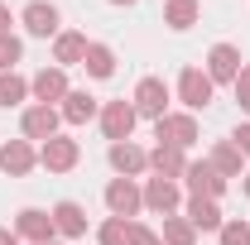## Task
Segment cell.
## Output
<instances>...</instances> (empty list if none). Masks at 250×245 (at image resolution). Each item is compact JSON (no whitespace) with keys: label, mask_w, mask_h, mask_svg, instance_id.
Returning <instances> with one entry per match:
<instances>
[{"label":"cell","mask_w":250,"mask_h":245,"mask_svg":"<svg viewBox=\"0 0 250 245\" xmlns=\"http://www.w3.org/2000/svg\"><path fill=\"white\" fill-rule=\"evenodd\" d=\"M130 106H135V116H145V121H164V116H168V82H164V77H140Z\"/></svg>","instance_id":"6da1fadb"},{"label":"cell","mask_w":250,"mask_h":245,"mask_svg":"<svg viewBox=\"0 0 250 245\" xmlns=\"http://www.w3.org/2000/svg\"><path fill=\"white\" fill-rule=\"evenodd\" d=\"M154 135H159V144L188 149V144H197V116L192 111H168L164 121H154Z\"/></svg>","instance_id":"7a4b0ae2"},{"label":"cell","mask_w":250,"mask_h":245,"mask_svg":"<svg viewBox=\"0 0 250 245\" xmlns=\"http://www.w3.org/2000/svg\"><path fill=\"white\" fill-rule=\"evenodd\" d=\"M140 207H145V192L135 187V178H111V183H106V212H111V216L135 221Z\"/></svg>","instance_id":"3957f363"},{"label":"cell","mask_w":250,"mask_h":245,"mask_svg":"<svg viewBox=\"0 0 250 245\" xmlns=\"http://www.w3.org/2000/svg\"><path fill=\"white\" fill-rule=\"evenodd\" d=\"M212 77H207V67H183L178 72V101H183L188 111H207L212 106Z\"/></svg>","instance_id":"277c9868"},{"label":"cell","mask_w":250,"mask_h":245,"mask_svg":"<svg viewBox=\"0 0 250 245\" xmlns=\"http://www.w3.org/2000/svg\"><path fill=\"white\" fill-rule=\"evenodd\" d=\"M77 159H82V149H77V140H67V135H53V140L39 144V163H43L48 173H72Z\"/></svg>","instance_id":"5b68a950"},{"label":"cell","mask_w":250,"mask_h":245,"mask_svg":"<svg viewBox=\"0 0 250 245\" xmlns=\"http://www.w3.org/2000/svg\"><path fill=\"white\" fill-rule=\"evenodd\" d=\"M183 183H188V192H192V197H221L231 178H221L207 159H197V163H188V168H183Z\"/></svg>","instance_id":"8992f818"},{"label":"cell","mask_w":250,"mask_h":245,"mask_svg":"<svg viewBox=\"0 0 250 245\" xmlns=\"http://www.w3.org/2000/svg\"><path fill=\"white\" fill-rule=\"evenodd\" d=\"M15 236L29 241V245H48L58 231H53V216L43 212V207H24V212L15 216Z\"/></svg>","instance_id":"52a82bcc"},{"label":"cell","mask_w":250,"mask_h":245,"mask_svg":"<svg viewBox=\"0 0 250 245\" xmlns=\"http://www.w3.org/2000/svg\"><path fill=\"white\" fill-rule=\"evenodd\" d=\"M67 92H72V87H67V72H62V67H39L29 77V96L39 106H53V101H62Z\"/></svg>","instance_id":"ba28073f"},{"label":"cell","mask_w":250,"mask_h":245,"mask_svg":"<svg viewBox=\"0 0 250 245\" xmlns=\"http://www.w3.org/2000/svg\"><path fill=\"white\" fill-rule=\"evenodd\" d=\"M135 106L130 101H106L101 106V130H106V140L111 144H121V140H130V130H135Z\"/></svg>","instance_id":"9c48e42d"},{"label":"cell","mask_w":250,"mask_h":245,"mask_svg":"<svg viewBox=\"0 0 250 245\" xmlns=\"http://www.w3.org/2000/svg\"><path fill=\"white\" fill-rule=\"evenodd\" d=\"M20 20H24V29L34 34V39H58V5H48V0H29V5H24V15H20Z\"/></svg>","instance_id":"30bf717a"},{"label":"cell","mask_w":250,"mask_h":245,"mask_svg":"<svg viewBox=\"0 0 250 245\" xmlns=\"http://www.w3.org/2000/svg\"><path fill=\"white\" fill-rule=\"evenodd\" d=\"M58 121H62L58 106H39V101H34L20 125H24V140H29V144H34V140L43 144V140H53V135H58Z\"/></svg>","instance_id":"8fae6325"},{"label":"cell","mask_w":250,"mask_h":245,"mask_svg":"<svg viewBox=\"0 0 250 245\" xmlns=\"http://www.w3.org/2000/svg\"><path fill=\"white\" fill-rule=\"evenodd\" d=\"M140 192H145V207L159 212V216H173V212H178V202H183V192H178L173 178H149Z\"/></svg>","instance_id":"7c38bea8"},{"label":"cell","mask_w":250,"mask_h":245,"mask_svg":"<svg viewBox=\"0 0 250 245\" xmlns=\"http://www.w3.org/2000/svg\"><path fill=\"white\" fill-rule=\"evenodd\" d=\"M207 77H212V87L217 82H236L241 77V48L236 43H217L207 53Z\"/></svg>","instance_id":"4fadbf2b"},{"label":"cell","mask_w":250,"mask_h":245,"mask_svg":"<svg viewBox=\"0 0 250 245\" xmlns=\"http://www.w3.org/2000/svg\"><path fill=\"white\" fill-rule=\"evenodd\" d=\"M106 159H111V168H116L121 178H140V173L149 168V154L140 149V144H130V140L111 144V149H106Z\"/></svg>","instance_id":"5bb4252c"},{"label":"cell","mask_w":250,"mask_h":245,"mask_svg":"<svg viewBox=\"0 0 250 245\" xmlns=\"http://www.w3.org/2000/svg\"><path fill=\"white\" fill-rule=\"evenodd\" d=\"M34 163H39V149H34L29 140H10V144L0 149V168H5L10 178H24Z\"/></svg>","instance_id":"9a60e30c"},{"label":"cell","mask_w":250,"mask_h":245,"mask_svg":"<svg viewBox=\"0 0 250 245\" xmlns=\"http://www.w3.org/2000/svg\"><path fill=\"white\" fill-rule=\"evenodd\" d=\"M48 216H53V231H58V236H67V241L87 236V212H82V202H72V197H67V202H58Z\"/></svg>","instance_id":"2e32d148"},{"label":"cell","mask_w":250,"mask_h":245,"mask_svg":"<svg viewBox=\"0 0 250 245\" xmlns=\"http://www.w3.org/2000/svg\"><path fill=\"white\" fill-rule=\"evenodd\" d=\"M87 58V34H77V29H62L58 39H53V67H72V62H82Z\"/></svg>","instance_id":"e0dca14e"},{"label":"cell","mask_w":250,"mask_h":245,"mask_svg":"<svg viewBox=\"0 0 250 245\" xmlns=\"http://www.w3.org/2000/svg\"><path fill=\"white\" fill-rule=\"evenodd\" d=\"M188 221H192V231H221V207H217V197H188Z\"/></svg>","instance_id":"ac0fdd59"},{"label":"cell","mask_w":250,"mask_h":245,"mask_svg":"<svg viewBox=\"0 0 250 245\" xmlns=\"http://www.w3.org/2000/svg\"><path fill=\"white\" fill-rule=\"evenodd\" d=\"M58 116L67 125H87L92 116H101V106H96L92 92H67V96H62V106H58Z\"/></svg>","instance_id":"d6986e66"},{"label":"cell","mask_w":250,"mask_h":245,"mask_svg":"<svg viewBox=\"0 0 250 245\" xmlns=\"http://www.w3.org/2000/svg\"><path fill=\"white\" fill-rule=\"evenodd\" d=\"M149 168H154V178H183L188 159H183V149H173V144H154V149H149Z\"/></svg>","instance_id":"ffe728a7"},{"label":"cell","mask_w":250,"mask_h":245,"mask_svg":"<svg viewBox=\"0 0 250 245\" xmlns=\"http://www.w3.org/2000/svg\"><path fill=\"white\" fill-rule=\"evenodd\" d=\"M207 163L217 168L221 178H241V163H246V154L236 149L231 140H217V144H212V154H207Z\"/></svg>","instance_id":"44dd1931"},{"label":"cell","mask_w":250,"mask_h":245,"mask_svg":"<svg viewBox=\"0 0 250 245\" xmlns=\"http://www.w3.org/2000/svg\"><path fill=\"white\" fill-rule=\"evenodd\" d=\"M197 20H202V5H197V0H168V5H164V24L178 29V34L192 29Z\"/></svg>","instance_id":"7402d4cb"},{"label":"cell","mask_w":250,"mask_h":245,"mask_svg":"<svg viewBox=\"0 0 250 245\" xmlns=\"http://www.w3.org/2000/svg\"><path fill=\"white\" fill-rule=\"evenodd\" d=\"M82 67H87V77L106 82V77L116 72V53H111L106 43H87V58H82Z\"/></svg>","instance_id":"603a6c76"},{"label":"cell","mask_w":250,"mask_h":245,"mask_svg":"<svg viewBox=\"0 0 250 245\" xmlns=\"http://www.w3.org/2000/svg\"><path fill=\"white\" fill-rule=\"evenodd\" d=\"M159 241H164V245H197V231H192V221H188V216H164Z\"/></svg>","instance_id":"cb8c5ba5"},{"label":"cell","mask_w":250,"mask_h":245,"mask_svg":"<svg viewBox=\"0 0 250 245\" xmlns=\"http://www.w3.org/2000/svg\"><path fill=\"white\" fill-rule=\"evenodd\" d=\"M29 96V82L20 72H0V106H20Z\"/></svg>","instance_id":"d4e9b609"},{"label":"cell","mask_w":250,"mask_h":245,"mask_svg":"<svg viewBox=\"0 0 250 245\" xmlns=\"http://www.w3.org/2000/svg\"><path fill=\"white\" fill-rule=\"evenodd\" d=\"M125 236H130V221H121V216H106L96 226V241L101 245H125Z\"/></svg>","instance_id":"484cf974"},{"label":"cell","mask_w":250,"mask_h":245,"mask_svg":"<svg viewBox=\"0 0 250 245\" xmlns=\"http://www.w3.org/2000/svg\"><path fill=\"white\" fill-rule=\"evenodd\" d=\"M24 58V43L15 34H0V72H15V62Z\"/></svg>","instance_id":"4316f807"},{"label":"cell","mask_w":250,"mask_h":245,"mask_svg":"<svg viewBox=\"0 0 250 245\" xmlns=\"http://www.w3.org/2000/svg\"><path fill=\"white\" fill-rule=\"evenodd\" d=\"M221 245H250V221H221Z\"/></svg>","instance_id":"83f0119b"},{"label":"cell","mask_w":250,"mask_h":245,"mask_svg":"<svg viewBox=\"0 0 250 245\" xmlns=\"http://www.w3.org/2000/svg\"><path fill=\"white\" fill-rule=\"evenodd\" d=\"M125 245H164V241H159V231H149L145 221H130V236H125Z\"/></svg>","instance_id":"f1b7e54d"},{"label":"cell","mask_w":250,"mask_h":245,"mask_svg":"<svg viewBox=\"0 0 250 245\" xmlns=\"http://www.w3.org/2000/svg\"><path fill=\"white\" fill-rule=\"evenodd\" d=\"M231 87H236V106H241V111L250 116V67H241V77H236Z\"/></svg>","instance_id":"f546056e"},{"label":"cell","mask_w":250,"mask_h":245,"mask_svg":"<svg viewBox=\"0 0 250 245\" xmlns=\"http://www.w3.org/2000/svg\"><path fill=\"white\" fill-rule=\"evenodd\" d=\"M231 144H236V149H241V154L250 159V121H246V125H236V135H231Z\"/></svg>","instance_id":"4dcf8cb0"},{"label":"cell","mask_w":250,"mask_h":245,"mask_svg":"<svg viewBox=\"0 0 250 245\" xmlns=\"http://www.w3.org/2000/svg\"><path fill=\"white\" fill-rule=\"evenodd\" d=\"M10 24H15V15H10V5H0V34H10Z\"/></svg>","instance_id":"1f68e13d"},{"label":"cell","mask_w":250,"mask_h":245,"mask_svg":"<svg viewBox=\"0 0 250 245\" xmlns=\"http://www.w3.org/2000/svg\"><path fill=\"white\" fill-rule=\"evenodd\" d=\"M0 245H20V236H15V231H5V226H0Z\"/></svg>","instance_id":"d6a6232c"},{"label":"cell","mask_w":250,"mask_h":245,"mask_svg":"<svg viewBox=\"0 0 250 245\" xmlns=\"http://www.w3.org/2000/svg\"><path fill=\"white\" fill-rule=\"evenodd\" d=\"M111 5H135V0H111Z\"/></svg>","instance_id":"836d02e7"},{"label":"cell","mask_w":250,"mask_h":245,"mask_svg":"<svg viewBox=\"0 0 250 245\" xmlns=\"http://www.w3.org/2000/svg\"><path fill=\"white\" fill-rule=\"evenodd\" d=\"M246 192H250V173H246Z\"/></svg>","instance_id":"e575fe53"},{"label":"cell","mask_w":250,"mask_h":245,"mask_svg":"<svg viewBox=\"0 0 250 245\" xmlns=\"http://www.w3.org/2000/svg\"><path fill=\"white\" fill-rule=\"evenodd\" d=\"M48 245H58V241H48Z\"/></svg>","instance_id":"d590c367"}]
</instances>
